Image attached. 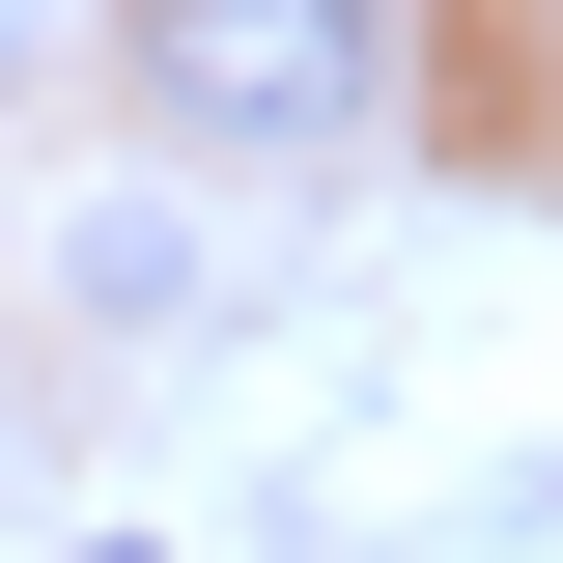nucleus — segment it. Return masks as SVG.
<instances>
[{"instance_id": "1", "label": "nucleus", "mask_w": 563, "mask_h": 563, "mask_svg": "<svg viewBox=\"0 0 563 563\" xmlns=\"http://www.w3.org/2000/svg\"><path fill=\"white\" fill-rule=\"evenodd\" d=\"M395 57L422 0H113V113L169 169H339V141H395Z\"/></svg>"}, {"instance_id": "2", "label": "nucleus", "mask_w": 563, "mask_h": 563, "mask_svg": "<svg viewBox=\"0 0 563 563\" xmlns=\"http://www.w3.org/2000/svg\"><path fill=\"white\" fill-rule=\"evenodd\" d=\"M57 282L113 310V339H169V310H198V198H85V225H57Z\"/></svg>"}, {"instance_id": "3", "label": "nucleus", "mask_w": 563, "mask_h": 563, "mask_svg": "<svg viewBox=\"0 0 563 563\" xmlns=\"http://www.w3.org/2000/svg\"><path fill=\"white\" fill-rule=\"evenodd\" d=\"M57 563H141V536H57Z\"/></svg>"}, {"instance_id": "4", "label": "nucleus", "mask_w": 563, "mask_h": 563, "mask_svg": "<svg viewBox=\"0 0 563 563\" xmlns=\"http://www.w3.org/2000/svg\"><path fill=\"white\" fill-rule=\"evenodd\" d=\"M0 57H29V0H0Z\"/></svg>"}]
</instances>
